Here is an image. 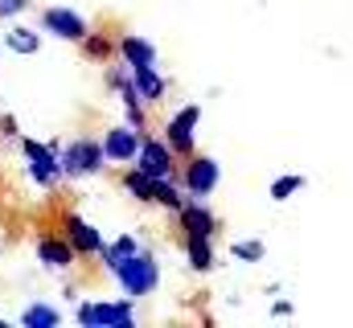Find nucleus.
I'll return each mask as SVG.
<instances>
[{
	"mask_svg": "<svg viewBox=\"0 0 353 328\" xmlns=\"http://www.w3.org/2000/svg\"><path fill=\"white\" fill-rule=\"evenodd\" d=\"M115 283H119V291L123 296H132V300H144V296H152L157 287H161V258L152 254V250H136V254H128V258H115V263H107L103 267Z\"/></svg>",
	"mask_w": 353,
	"mask_h": 328,
	"instance_id": "f257e3e1",
	"label": "nucleus"
},
{
	"mask_svg": "<svg viewBox=\"0 0 353 328\" xmlns=\"http://www.w3.org/2000/svg\"><path fill=\"white\" fill-rule=\"evenodd\" d=\"M17 148H21V156H25V172H29V181L37 185V189H58L62 185V140H29V136H21L17 140Z\"/></svg>",
	"mask_w": 353,
	"mask_h": 328,
	"instance_id": "f03ea898",
	"label": "nucleus"
},
{
	"mask_svg": "<svg viewBox=\"0 0 353 328\" xmlns=\"http://www.w3.org/2000/svg\"><path fill=\"white\" fill-rule=\"evenodd\" d=\"M62 176L70 181H87V176H99L107 168V156H103V144L94 136H79L70 144H62Z\"/></svg>",
	"mask_w": 353,
	"mask_h": 328,
	"instance_id": "7ed1b4c3",
	"label": "nucleus"
},
{
	"mask_svg": "<svg viewBox=\"0 0 353 328\" xmlns=\"http://www.w3.org/2000/svg\"><path fill=\"white\" fill-rule=\"evenodd\" d=\"M136 300L119 296V300H99V304H79L74 320L83 328H136Z\"/></svg>",
	"mask_w": 353,
	"mask_h": 328,
	"instance_id": "20e7f679",
	"label": "nucleus"
},
{
	"mask_svg": "<svg viewBox=\"0 0 353 328\" xmlns=\"http://www.w3.org/2000/svg\"><path fill=\"white\" fill-rule=\"evenodd\" d=\"M176 181H181L185 197H210V193H218V185H222V164L214 161V156L193 152V156L181 161Z\"/></svg>",
	"mask_w": 353,
	"mask_h": 328,
	"instance_id": "39448f33",
	"label": "nucleus"
},
{
	"mask_svg": "<svg viewBox=\"0 0 353 328\" xmlns=\"http://www.w3.org/2000/svg\"><path fill=\"white\" fill-rule=\"evenodd\" d=\"M197 123H201V107L197 103H185V107H176L173 115H169L161 140L176 152V161H185V156L197 152Z\"/></svg>",
	"mask_w": 353,
	"mask_h": 328,
	"instance_id": "423d86ee",
	"label": "nucleus"
},
{
	"mask_svg": "<svg viewBox=\"0 0 353 328\" xmlns=\"http://www.w3.org/2000/svg\"><path fill=\"white\" fill-rule=\"evenodd\" d=\"M58 234L79 250V258H99V254H103V246H107V243H103V234H99V226L87 222L79 209H66V214L58 218Z\"/></svg>",
	"mask_w": 353,
	"mask_h": 328,
	"instance_id": "0eeeda50",
	"label": "nucleus"
},
{
	"mask_svg": "<svg viewBox=\"0 0 353 328\" xmlns=\"http://www.w3.org/2000/svg\"><path fill=\"white\" fill-rule=\"evenodd\" d=\"M136 168L140 172H148V176H176L181 172V161H176V152L161 140V136H148L144 132V140H140V152H136Z\"/></svg>",
	"mask_w": 353,
	"mask_h": 328,
	"instance_id": "6e6552de",
	"label": "nucleus"
},
{
	"mask_svg": "<svg viewBox=\"0 0 353 328\" xmlns=\"http://www.w3.org/2000/svg\"><path fill=\"white\" fill-rule=\"evenodd\" d=\"M41 33H50L58 41H83L90 33V25L83 12H74L66 4H50V8H41Z\"/></svg>",
	"mask_w": 353,
	"mask_h": 328,
	"instance_id": "1a4fd4ad",
	"label": "nucleus"
},
{
	"mask_svg": "<svg viewBox=\"0 0 353 328\" xmlns=\"http://www.w3.org/2000/svg\"><path fill=\"white\" fill-rule=\"evenodd\" d=\"M33 254H37V263H41L46 271H70V267L79 263V250L66 243L58 230L37 234V238H33Z\"/></svg>",
	"mask_w": 353,
	"mask_h": 328,
	"instance_id": "9d476101",
	"label": "nucleus"
},
{
	"mask_svg": "<svg viewBox=\"0 0 353 328\" xmlns=\"http://www.w3.org/2000/svg\"><path fill=\"white\" fill-rule=\"evenodd\" d=\"M176 222H181V234H197V238L218 234V214L210 209L205 197H185L181 209H176Z\"/></svg>",
	"mask_w": 353,
	"mask_h": 328,
	"instance_id": "9b49d317",
	"label": "nucleus"
},
{
	"mask_svg": "<svg viewBox=\"0 0 353 328\" xmlns=\"http://www.w3.org/2000/svg\"><path fill=\"white\" fill-rule=\"evenodd\" d=\"M140 140H144V132H136L132 123H115V127H107L103 132V156L107 164H132L136 161V152H140Z\"/></svg>",
	"mask_w": 353,
	"mask_h": 328,
	"instance_id": "f8f14e48",
	"label": "nucleus"
},
{
	"mask_svg": "<svg viewBox=\"0 0 353 328\" xmlns=\"http://www.w3.org/2000/svg\"><path fill=\"white\" fill-rule=\"evenodd\" d=\"M115 58L132 70V66H157L161 58H157V45L148 41V37H140V33H123V37H115Z\"/></svg>",
	"mask_w": 353,
	"mask_h": 328,
	"instance_id": "ddd939ff",
	"label": "nucleus"
},
{
	"mask_svg": "<svg viewBox=\"0 0 353 328\" xmlns=\"http://www.w3.org/2000/svg\"><path fill=\"white\" fill-rule=\"evenodd\" d=\"M181 254L189 263V271L205 275L218 267V250H214V238H197V234H181Z\"/></svg>",
	"mask_w": 353,
	"mask_h": 328,
	"instance_id": "4468645a",
	"label": "nucleus"
},
{
	"mask_svg": "<svg viewBox=\"0 0 353 328\" xmlns=\"http://www.w3.org/2000/svg\"><path fill=\"white\" fill-rule=\"evenodd\" d=\"M128 74H132V82H136V90H140L144 107H157V103L165 99L169 82H165V74H161V66H132Z\"/></svg>",
	"mask_w": 353,
	"mask_h": 328,
	"instance_id": "2eb2a0df",
	"label": "nucleus"
},
{
	"mask_svg": "<svg viewBox=\"0 0 353 328\" xmlns=\"http://www.w3.org/2000/svg\"><path fill=\"white\" fill-rule=\"evenodd\" d=\"M119 185H123V189H128V197H136L140 205H157V176L140 172L136 164H123V172H119Z\"/></svg>",
	"mask_w": 353,
	"mask_h": 328,
	"instance_id": "dca6fc26",
	"label": "nucleus"
},
{
	"mask_svg": "<svg viewBox=\"0 0 353 328\" xmlns=\"http://www.w3.org/2000/svg\"><path fill=\"white\" fill-rule=\"evenodd\" d=\"M4 50H12L17 58H33L41 50V29H29V25H8V33L0 37Z\"/></svg>",
	"mask_w": 353,
	"mask_h": 328,
	"instance_id": "f3484780",
	"label": "nucleus"
},
{
	"mask_svg": "<svg viewBox=\"0 0 353 328\" xmlns=\"http://www.w3.org/2000/svg\"><path fill=\"white\" fill-rule=\"evenodd\" d=\"M21 325L25 328H58L62 325V312H58L54 304H46V300H33V304L21 312Z\"/></svg>",
	"mask_w": 353,
	"mask_h": 328,
	"instance_id": "a211bd4d",
	"label": "nucleus"
},
{
	"mask_svg": "<svg viewBox=\"0 0 353 328\" xmlns=\"http://www.w3.org/2000/svg\"><path fill=\"white\" fill-rule=\"evenodd\" d=\"M79 45H83V54H87L90 62H111L115 58V37H107V33H94L90 29Z\"/></svg>",
	"mask_w": 353,
	"mask_h": 328,
	"instance_id": "6ab92c4d",
	"label": "nucleus"
},
{
	"mask_svg": "<svg viewBox=\"0 0 353 328\" xmlns=\"http://www.w3.org/2000/svg\"><path fill=\"white\" fill-rule=\"evenodd\" d=\"M304 185H308V181H304L300 172H288V176H275V181H271L267 197H271V201H288V197H296Z\"/></svg>",
	"mask_w": 353,
	"mask_h": 328,
	"instance_id": "aec40b11",
	"label": "nucleus"
},
{
	"mask_svg": "<svg viewBox=\"0 0 353 328\" xmlns=\"http://www.w3.org/2000/svg\"><path fill=\"white\" fill-rule=\"evenodd\" d=\"M136 250H140L136 234H119L115 243L103 246V254H99V258H103V267H107V263H115V258H128V254H136Z\"/></svg>",
	"mask_w": 353,
	"mask_h": 328,
	"instance_id": "412c9836",
	"label": "nucleus"
},
{
	"mask_svg": "<svg viewBox=\"0 0 353 328\" xmlns=\"http://www.w3.org/2000/svg\"><path fill=\"white\" fill-rule=\"evenodd\" d=\"M267 246L259 238H243V243H230V258H239V263H263Z\"/></svg>",
	"mask_w": 353,
	"mask_h": 328,
	"instance_id": "4be33fe9",
	"label": "nucleus"
},
{
	"mask_svg": "<svg viewBox=\"0 0 353 328\" xmlns=\"http://www.w3.org/2000/svg\"><path fill=\"white\" fill-rule=\"evenodd\" d=\"M123 123H132L136 132H148V107H123Z\"/></svg>",
	"mask_w": 353,
	"mask_h": 328,
	"instance_id": "5701e85b",
	"label": "nucleus"
},
{
	"mask_svg": "<svg viewBox=\"0 0 353 328\" xmlns=\"http://www.w3.org/2000/svg\"><path fill=\"white\" fill-rule=\"evenodd\" d=\"M0 140H4V144H17V140H21V123H17V115H0Z\"/></svg>",
	"mask_w": 353,
	"mask_h": 328,
	"instance_id": "b1692460",
	"label": "nucleus"
},
{
	"mask_svg": "<svg viewBox=\"0 0 353 328\" xmlns=\"http://www.w3.org/2000/svg\"><path fill=\"white\" fill-rule=\"evenodd\" d=\"M29 8V0H0V21H17Z\"/></svg>",
	"mask_w": 353,
	"mask_h": 328,
	"instance_id": "393cba45",
	"label": "nucleus"
},
{
	"mask_svg": "<svg viewBox=\"0 0 353 328\" xmlns=\"http://www.w3.org/2000/svg\"><path fill=\"white\" fill-rule=\"evenodd\" d=\"M128 79V66H107L103 70V82H107V90H119V82Z\"/></svg>",
	"mask_w": 353,
	"mask_h": 328,
	"instance_id": "a878e982",
	"label": "nucleus"
},
{
	"mask_svg": "<svg viewBox=\"0 0 353 328\" xmlns=\"http://www.w3.org/2000/svg\"><path fill=\"white\" fill-rule=\"evenodd\" d=\"M271 316H283V320H288V316H292V304H288V300H275V304H271Z\"/></svg>",
	"mask_w": 353,
	"mask_h": 328,
	"instance_id": "bb28decb",
	"label": "nucleus"
},
{
	"mask_svg": "<svg viewBox=\"0 0 353 328\" xmlns=\"http://www.w3.org/2000/svg\"><path fill=\"white\" fill-rule=\"evenodd\" d=\"M0 58H4V41H0Z\"/></svg>",
	"mask_w": 353,
	"mask_h": 328,
	"instance_id": "cd10ccee",
	"label": "nucleus"
}]
</instances>
